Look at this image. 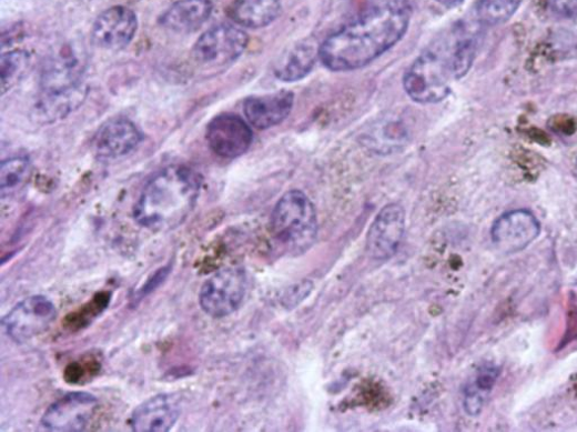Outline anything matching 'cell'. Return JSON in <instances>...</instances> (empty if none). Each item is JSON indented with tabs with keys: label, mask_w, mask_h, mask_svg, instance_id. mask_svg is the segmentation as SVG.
<instances>
[{
	"label": "cell",
	"mask_w": 577,
	"mask_h": 432,
	"mask_svg": "<svg viewBox=\"0 0 577 432\" xmlns=\"http://www.w3.org/2000/svg\"><path fill=\"white\" fill-rule=\"evenodd\" d=\"M411 17L406 0H391L330 36L320 47V58L333 71L363 68L402 40Z\"/></svg>",
	"instance_id": "obj_1"
},
{
	"label": "cell",
	"mask_w": 577,
	"mask_h": 432,
	"mask_svg": "<svg viewBox=\"0 0 577 432\" xmlns=\"http://www.w3.org/2000/svg\"><path fill=\"white\" fill-rule=\"evenodd\" d=\"M477 31L458 26L427 46L406 71L404 89L421 104L444 101L454 81L464 78L476 57Z\"/></svg>",
	"instance_id": "obj_2"
},
{
	"label": "cell",
	"mask_w": 577,
	"mask_h": 432,
	"mask_svg": "<svg viewBox=\"0 0 577 432\" xmlns=\"http://www.w3.org/2000/svg\"><path fill=\"white\" fill-rule=\"evenodd\" d=\"M202 187L201 175L185 165L166 168L141 192L134 220L143 229L171 231L182 225L194 209Z\"/></svg>",
	"instance_id": "obj_3"
},
{
	"label": "cell",
	"mask_w": 577,
	"mask_h": 432,
	"mask_svg": "<svg viewBox=\"0 0 577 432\" xmlns=\"http://www.w3.org/2000/svg\"><path fill=\"white\" fill-rule=\"evenodd\" d=\"M271 230L288 251L306 252L314 245L318 234L315 205L301 190L286 192L272 211Z\"/></svg>",
	"instance_id": "obj_4"
},
{
	"label": "cell",
	"mask_w": 577,
	"mask_h": 432,
	"mask_svg": "<svg viewBox=\"0 0 577 432\" xmlns=\"http://www.w3.org/2000/svg\"><path fill=\"white\" fill-rule=\"evenodd\" d=\"M247 291V275L243 268L229 267L215 272L202 285L199 303L201 310L213 319L235 313Z\"/></svg>",
	"instance_id": "obj_5"
},
{
	"label": "cell",
	"mask_w": 577,
	"mask_h": 432,
	"mask_svg": "<svg viewBox=\"0 0 577 432\" xmlns=\"http://www.w3.org/2000/svg\"><path fill=\"white\" fill-rule=\"evenodd\" d=\"M88 54L83 47L64 44L45 60L40 81V93L74 91L87 87L84 74Z\"/></svg>",
	"instance_id": "obj_6"
},
{
	"label": "cell",
	"mask_w": 577,
	"mask_h": 432,
	"mask_svg": "<svg viewBox=\"0 0 577 432\" xmlns=\"http://www.w3.org/2000/svg\"><path fill=\"white\" fill-rule=\"evenodd\" d=\"M57 318L54 304L45 297H30L17 304L2 321L7 334L23 344L45 333Z\"/></svg>",
	"instance_id": "obj_7"
},
{
	"label": "cell",
	"mask_w": 577,
	"mask_h": 432,
	"mask_svg": "<svg viewBox=\"0 0 577 432\" xmlns=\"http://www.w3.org/2000/svg\"><path fill=\"white\" fill-rule=\"evenodd\" d=\"M247 34L233 26L222 24L204 32L193 48V57L200 64L224 67L235 62L246 50Z\"/></svg>",
	"instance_id": "obj_8"
},
{
	"label": "cell",
	"mask_w": 577,
	"mask_h": 432,
	"mask_svg": "<svg viewBox=\"0 0 577 432\" xmlns=\"http://www.w3.org/2000/svg\"><path fill=\"white\" fill-rule=\"evenodd\" d=\"M100 408L99 399L88 392H71L53 402L44 412L41 424L50 431H84Z\"/></svg>",
	"instance_id": "obj_9"
},
{
	"label": "cell",
	"mask_w": 577,
	"mask_h": 432,
	"mask_svg": "<svg viewBox=\"0 0 577 432\" xmlns=\"http://www.w3.org/2000/svg\"><path fill=\"white\" fill-rule=\"evenodd\" d=\"M405 227L406 214L403 205H385L370 229L366 243L368 255L379 262L392 259L399 249Z\"/></svg>",
	"instance_id": "obj_10"
},
{
	"label": "cell",
	"mask_w": 577,
	"mask_h": 432,
	"mask_svg": "<svg viewBox=\"0 0 577 432\" xmlns=\"http://www.w3.org/2000/svg\"><path fill=\"white\" fill-rule=\"evenodd\" d=\"M206 140L211 151L223 159L233 160L244 155L252 145L250 124L236 114L215 117L207 125Z\"/></svg>",
	"instance_id": "obj_11"
},
{
	"label": "cell",
	"mask_w": 577,
	"mask_h": 432,
	"mask_svg": "<svg viewBox=\"0 0 577 432\" xmlns=\"http://www.w3.org/2000/svg\"><path fill=\"white\" fill-rule=\"evenodd\" d=\"M536 215L526 209L509 211L500 215L492 228L493 243L503 252L513 254L525 250L540 234Z\"/></svg>",
	"instance_id": "obj_12"
},
{
	"label": "cell",
	"mask_w": 577,
	"mask_h": 432,
	"mask_svg": "<svg viewBox=\"0 0 577 432\" xmlns=\"http://www.w3.org/2000/svg\"><path fill=\"white\" fill-rule=\"evenodd\" d=\"M136 29V16L126 8L114 7L98 18L92 30V39L101 49L118 51L130 44Z\"/></svg>",
	"instance_id": "obj_13"
},
{
	"label": "cell",
	"mask_w": 577,
	"mask_h": 432,
	"mask_svg": "<svg viewBox=\"0 0 577 432\" xmlns=\"http://www.w3.org/2000/svg\"><path fill=\"white\" fill-rule=\"evenodd\" d=\"M180 415V400L172 394H159L133 410L130 426L136 432H168L176 424Z\"/></svg>",
	"instance_id": "obj_14"
},
{
	"label": "cell",
	"mask_w": 577,
	"mask_h": 432,
	"mask_svg": "<svg viewBox=\"0 0 577 432\" xmlns=\"http://www.w3.org/2000/svg\"><path fill=\"white\" fill-rule=\"evenodd\" d=\"M142 134L128 119H113L104 123L94 139L97 155L115 160L130 154L140 143Z\"/></svg>",
	"instance_id": "obj_15"
},
{
	"label": "cell",
	"mask_w": 577,
	"mask_h": 432,
	"mask_svg": "<svg viewBox=\"0 0 577 432\" xmlns=\"http://www.w3.org/2000/svg\"><path fill=\"white\" fill-rule=\"evenodd\" d=\"M294 100L295 96L288 91L253 97L245 101L244 113L251 125L265 130L280 124L291 114Z\"/></svg>",
	"instance_id": "obj_16"
},
{
	"label": "cell",
	"mask_w": 577,
	"mask_h": 432,
	"mask_svg": "<svg viewBox=\"0 0 577 432\" xmlns=\"http://www.w3.org/2000/svg\"><path fill=\"white\" fill-rule=\"evenodd\" d=\"M212 10L211 0H179L164 13L161 23L175 33H193L205 24Z\"/></svg>",
	"instance_id": "obj_17"
},
{
	"label": "cell",
	"mask_w": 577,
	"mask_h": 432,
	"mask_svg": "<svg viewBox=\"0 0 577 432\" xmlns=\"http://www.w3.org/2000/svg\"><path fill=\"white\" fill-rule=\"evenodd\" d=\"M318 57L320 48L314 43H298L280 58L274 69L275 77L286 83L298 82L311 73Z\"/></svg>",
	"instance_id": "obj_18"
},
{
	"label": "cell",
	"mask_w": 577,
	"mask_h": 432,
	"mask_svg": "<svg viewBox=\"0 0 577 432\" xmlns=\"http://www.w3.org/2000/svg\"><path fill=\"white\" fill-rule=\"evenodd\" d=\"M87 94V87L69 92L40 93L32 110L33 119L43 124L61 120L77 110Z\"/></svg>",
	"instance_id": "obj_19"
},
{
	"label": "cell",
	"mask_w": 577,
	"mask_h": 432,
	"mask_svg": "<svg viewBox=\"0 0 577 432\" xmlns=\"http://www.w3.org/2000/svg\"><path fill=\"white\" fill-rule=\"evenodd\" d=\"M281 10V0H236L231 9V18L240 27L261 29L273 23Z\"/></svg>",
	"instance_id": "obj_20"
},
{
	"label": "cell",
	"mask_w": 577,
	"mask_h": 432,
	"mask_svg": "<svg viewBox=\"0 0 577 432\" xmlns=\"http://www.w3.org/2000/svg\"><path fill=\"white\" fill-rule=\"evenodd\" d=\"M32 164L27 157H16L2 163L0 169V192L2 198L12 197L28 183Z\"/></svg>",
	"instance_id": "obj_21"
},
{
	"label": "cell",
	"mask_w": 577,
	"mask_h": 432,
	"mask_svg": "<svg viewBox=\"0 0 577 432\" xmlns=\"http://www.w3.org/2000/svg\"><path fill=\"white\" fill-rule=\"evenodd\" d=\"M523 0H478L476 20L482 27H496L508 22L518 11Z\"/></svg>",
	"instance_id": "obj_22"
},
{
	"label": "cell",
	"mask_w": 577,
	"mask_h": 432,
	"mask_svg": "<svg viewBox=\"0 0 577 432\" xmlns=\"http://www.w3.org/2000/svg\"><path fill=\"white\" fill-rule=\"evenodd\" d=\"M30 63L31 58L24 50H13L2 56L0 76H2L3 94L21 82L29 70Z\"/></svg>",
	"instance_id": "obj_23"
},
{
	"label": "cell",
	"mask_w": 577,
	"mask_h": 432,
	"mask_svg": "<svg viewBox=\"0 0 577 432\" xmlns=\"http://www.w3.org/2000/svg\"><path fill=\"white\" fill-rule=\"evenodd\" d=\"M485 394L473 384L465 390L464 408L468 415L477 416L484 406Z\"/></svg>",
	"instance_id": "obj_24"
},
{
	"label": "cell",
	"mask_w": 577,
	"mask_h": 432,
	"mask_svg": "<svg viewBox=\"0 0 577 432\" xmlns=\"http://www.w3.org/2000/svg\"><path fill=\"white\" fill-rule=\"evenodd\" d=\"M498 375L499 372L496 368L486 365L477 372L475 382L472 384L482 392L487 393L494 388Z\"/></svg>",
	"instance_id": "obj_25"
},
{
	"label": "cell",
	"mask_w": 577,
	"mask_h": 432,
	"mask_svg": "<svg viewBox=\"0 0 577 432\" xmlns=\"http://www.w3.org/2000/svg\"><path fill=\"white\" fill-rule=\"evenodd\" d=\"M312 288L313 284L310 281L295 285L293 291H287V294L284 298V304L288 308H295L311 294Z\"/></svg>",
	"instance_id": "obj_26"
},
{
	"label": "cell",
	"mask_w": 577,
	"mask_h": 432,
	"mask_svg": "<svg viewBox=\"0 0 577 432\" xmlns=\"http://www.w3.org/2000/svg\"><path fill=\"white\" fill-rule=\"evenodd\" d=\"M554 13L565 19L577 18V0H548Z\"/></svg>",
	"instance_id": "obj_27"
},
{
	"label": "cell",
	"mask_w": 577,
	"mask_h": 432,
	"mask_svg": "<svg viewBox=\"0 0 577 432\" xmlns=\"http://www.w3.org/2000/svg\"><path fill=\"white\" fill-rule=\"evenodd\" d=\"M170 271H171L170 265L164 267L161 270H159L155 273V275H153V278L151 280H149L146 282V284H144L141 288V290L139 291L138 295L140 297V299H142L143 297H148L151 293L155 292L156 288H159L162 284V282H164V280L169 277Z\"/></svg>",
	"instance_id": "obj_28"
},
{
	"label": "cell",
	"mask_w": 577,
	"mask_h": 432,
	"mask_svg": "<svg viewBox=\"0 0 577 432\" xmlns=\"http://www.w3.org/2000/svg\"><path fill=\"white\" fill-rule=\"evenodd\" d=\"M437 2L444 6L445 8L453 9L460 6L464 2V0H437Z\"/></svg>",
	"instance_id": "obj_29"
}]
</instances>
